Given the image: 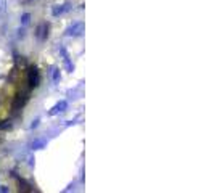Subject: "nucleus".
<instances>
[{
    "label": "nucleus",
    "mask_w": 214,
    "mask_h": 193,
    "mask_svg": "<svg viewBox=\"0 0 214 193\" xmlns=\"http://www.w3.org/2000/svg\"><path fill=\"white\" fill-rule=\"evenodd\" d=\"M10 111H11V101L3 98L0 101V121H5L10 116Z\"/></svg>",
    "instance_id": "f257e3e1"
}]
</instances>
